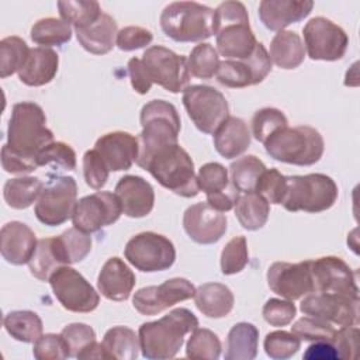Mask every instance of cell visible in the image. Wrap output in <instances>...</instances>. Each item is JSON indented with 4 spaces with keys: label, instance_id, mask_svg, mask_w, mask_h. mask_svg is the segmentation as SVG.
Wrapping results in <instances>:
<instances>
[{
    "label": "cell",
    "instance_id": "22",
    "mask_svg": "<svg viewBox=\"0 0 360 360\" xmlns=\"http://www.w3.org/2000/svg\"><path fill=\"white\" fill-rule=\"evenodd\" d=\"M110 172L131 169L138 158V136L125 131H112L101 135L94 145Z\"/></svg>",
    "mask_w": 360,
    "mask_h": 360
},
{
    "label": "cell",
    "instance_id": "34",
    "mask_svg": "<svg viewBox=\"0 0 360 360\" xmlns=\"http://www.w3.org/2000/svg\"><path fill=\"white\" fill-rule=\"evenodd\" d=\"M3 326L13 339L24 343H35L44 330L39 315L28 309L10 311L3 319Z\"/></svg>",
    "mask_w": 360,
    "mask_h": 360
},
{
    "label": "cell",
    "instance_id": "6",
    "mask_svg": "<svg viewBox=\"0 0 360 360\" xmlns=\"http://www.w3.org/2000/svg\"><path fill=\"white\" fill-rule=\"evenodd\" d=\"M263 145L274 160L297 166H311L319 162L325 150L322 135L308 125L280 128Z\"/></svg>",
    "mask_w": 360,
    "mask_h": 360
},
{
    "label": "cell",
    "instance_id": "50",
    "mask_svg": "<svg viewBox=\"0 0 360 360\" xmlns=\"http://www.w3.org/2000/svg\"><path fill=\"white\" fill-rule=\"evenodd\" d=\"M197 183L200 190H202L205 195L218 194L232 184L228 176V170L217 162H210L200 167L197 174Z\"/></svg>",
    "mask_w": 360,
    "mask_h": 360
},
{
    "label": "cell",
    "instance_id": "14",
    "mask_svg": "<svg viewBox=\"0 0 360 360\" xmlns=\"http://www.w3.org/2000/svg\"><path fill=\"white\" fill-rule=\"evenodd\" d=\"M304 48L312 60H339L345 56L349 37L342 27L325 17L311 18L302 28Z\"/></svg>",
    "mask_w": 360,
    "mask_h": 360
},
{
    "label": "cell",
    "instance_id": "2",
    "mask_svg": "<svg viewBox=\"0 0 360 360\" xmlns=\"http://www.w3.org/2000/svg\"><path fill=\"white\" fill-rule=\"evenodd\" d=\"M53 142V132L46 127V117L41 105L21 101L13 105L7 127V146L35 162L39 152Z\"/></svg>",
    "mask_w": 360,
    "mask_h": 360
},
{
    "label": "cell",
    "instance_id": "23",
    "mask_svg": "<svg viewBox=\"0 0 360 360\" xmlns=\"http://www.w3.org/2000/svg\"><path fill=\"white\" fill-rule=\"evenodd\" d=\"M122 214L129 218H143L153 210L155 191L149 181L141 176L127 174L115 186Z\"/></svg>",
    "mask_w": 360,
    "mask_h": 360
},
{
    "label": "cell",
    "instance_id": "35",
    "mask_svg": "<svg viewBox=\"0 0 360 360\" xmlns=\"http://www.w3.org/2000/svg\"><path fill=\"white\" fill-rule=\"evenodd\" d=\"M44 181L34 176H22L10 179L3 187V197L8 207L14 210H25L32 205L44 187Z\"/></svg>",
    "mask_w": 360,
    "mask_h": 360
},
{
    "label": "cell",
    "instance_id": "12",
    "mask_svg": "<svg viewBox=\"0 0 360 360\" xmlns=\"http://www.w3.org/2000/svg\"><path fill=\"white\" fill-rule=\"evenodd\" d=\"M142 62L152 82L165 90L176 94L188 87L191 75L184 55H179L162 45H153L143 52Z\"/></svg>",
    "mask_w": 360,
    "mask_h": 360
},
{
    "label": "cell",
    "instance_id": "60",
    "mask_svg": "<svg viewBox=\"0 0 360 360\" xmlns=\"http://www.w3.org/2000/svg\"><path fill=\"white\" fill-rule=\"evenodd\" d=\"M238 198H239V191L235 188L233 184H231L226 190H224L218 194L207 195V202L217 211L226 212L235 207Z\"/></svg>",
    "mask_w": 360,
    "mask_h": 360
},
{
    "label": "cell",
    "instance_id": "21",
    "mask_svg": "<svg viewBox=\"0 0 360 360\" xmlns=\"http://www.w3.org/2000/svg\"><path fill=\"white\" fill-rule=\"evenodd\" d=\"M183 228L191 240L200 245H212L225 235L228 219L224 212L201 201L184 211Z\"/></svg>",
    "mask_w": 360,
    "mask_h": 360
},
{
    "label": "cell",
    "instance_id": "62",
    "mask_svg": "<svg viewBox=\"0 0 360 360\" xmlns=\"http://www.w3.org/2000/svg\"><path fill=\"white\" fill-rule=\"evenodd\" d=\"M76 359H110L103 343H98L97 340H94L93 343H90L87 347H84Z\"/></svg>",
    "mask_w": 360,
    "mask_h": 360
},
{
    "label": "cell",
    "instance_id": "42",
    "mask_svg": "<svg viewBox=\"0 0 360 360\" xmlns=\"http://www.w3.org/2000/svg\"><path fill=\"white\" fill-rule=\"evenodd\" d=\"M187 62L191 76L198 79H211L217 75L221 60L218 51L211 44L201 42L191 49Z\"/></svg>",
    "mask_w": 360,
    "mask_h": 360
},
{
    "label": "cell",
    "instance_id": "36",
    "mask_svg": "<svg viewBox=\"0 0 360 360\" xmlns=\"http://www.w3.org/2000/svg\"><path fill=\"white\" fill-rule=\"evenodd\" d=\"M103 346L110 359L135 360L141 350L139 336L128 326H114L104 333Z\"/></svg>",
    "mask_w": 360,
    "mask_h": 360
},
{
    "label": "cell",
    "instance_id": "41",
    "mask_svg": "<svg viewBox=\"0 0 360 360\" xmlns=\"http://www.w3.org/2000/svg\"><path fill=\"white\" fill-rule=\"evenodd\" d=\"M221 340L210 329L195 328L186 345V356L195 360H217L221 356Z\"/></svg>",
    "mask_w": 360,
    "mask_h": 360
},
{
    "label": "cell",
    "instance_id": "45",
    "mask_svg": "<svg viewBox=\"0 0 360 360\" xmlns=\"http://www.w3.org/2000/svg\"><path fill=\"white\" fill-rule=\"evenodd\" d=\"M264 352L273 360H285L292 357L301 347V339L292 332L274 330L266 335Z\"/></svg>",
    "mask_w": 360,
    "mask_h": 360
},
{
    "label": "cell",
    "instance_id": "54",
    "mask_svg": "<svg viewBox=\"0 0 360 360\" xmlns=\"http://www.w3.org/2000/svg\"><path fill=\"white\" fill-rule=\"evenodd\" d=\"M60 335L69 347L70 357H77V354L84 347H87L90 343H93L96 340L94 329L82 322H75V323L66 325L62 329Z\"/></svg>",
    "mask_w": 360,
    "mask_h": 360
},
{
    "label": "cell",
    "instance_id": "3",
    "mask_svg": "<svg viewBox=\"0 0 360 360\" xmlns=\"http://www.w3.org/2000/svg\"><path fill=\"white\" fill-rule=\"evenodd\" d=\"M165 188L177 195L191 198L200 191L194 163L179 143L166 145L153 152L142 166Z\"/></svg>",
    "mask_w": 360,
    "mask_h": 360
},
{
    "label": "cell",
    "instance_id": "8",
    "mask_svg": "<svg viewBox=\"0 0 360 360\" xmlns=\"http://www.w3.org/2000/svg\"><path fill=\"white\" fill-rule=\"evenodd\" d=\"M287 188L281 205L291 212H322L333 207L338 200L335 180L323 173L285 176Z\"/></svg>",
    "mask_w": 360,
    "mask_h": 360
},
{
    "label": "cell",
    "instance_id": "30",
    "mask_svg": "<svg viewBox=\"0 0 360 360\" xmlns=\"http://www.w3.org/2000/svg\"><path fill=\"white\" fill-rule=\"evenodd\" d=\"M62 266H69V262L59 238L53 236L38 239L37 249L28 262L31 274L41 281H49L53 271Z\"/></svg>",
    "mask_w": 360,
    "mask_h": 360
},
{
    "label": "cell",
    "instance_id": "20",
    "mask_svg": "<svg viewBox=\"0 0 360 360\" xmlns=\"http://www.w3.org/2000/svg\"><path fill=\"white\" fill-rule=\"evenodd\" d=\"M267 284L274 294L290 301L314 292L311 259L298 263H273L267 270Z\"/></svg>",
    "mask_w": 360,
    "mask_h": 360
},
{
    "label": "cell",
    "instance_id": "40",
    "mask_svg": "<svg viewBox=\"0 0 360 360\" xmlns=\"http://www.w3.org/2000/svg\"><path fill=\"white\" fill-rule=\"evenodd\" d=\"M58 10L60 18L75 28L91 25L103 13L94 0H62L58 1Z\"/></svg>",
    "mask_w": 360,
    "mask_h": 360
},
{
    "label": "cell",
    "instance_id": "32",
    "mask_svg": "<svg viewBox=\"0 0 360 360\" xmlns=\"http://www.w3.org/2000/svg\"><path fill=\"white\" fill-rule=\"evenodd\" d=\"M271 63L281 69H295L305 58V48L301 37L294 31H278L270 42Z\"/></svg>",
    "mask_w": 360,
    "mask_h": 360
},
{
    "label": "cell",
    "instance_id": "57",
    "mask_svg": "<svg viewBox=\"0 0 360 360\" xmlns=\"http://www.w3.org/2000/svg\"><path fill=\"white\" fill-rule=\"evenodd\" d=\"M332 343L339 353V359H357L359 328L356 325L338 328Z\"/></svg>",
    "mask_w": 360,
    "mask_h": 360
},
{
    "label": "cell",
    "instance_id": "9",
    "mask_svg": "<svg viewBox=\"0 0 360 360\" xmlns=\"http://www.w3.org/2000/svg\"><path fill=\"white\" fill-rule=\"evenodd\" d=\"M77 204V184L70 176L49 174L35 202L37 219L48 226H58L73 217Z\"/></svg>",
    "mask_w": 360,
    "mask_h": 360
},
{
    "label": "cell",
    "instance_id": "18",
    "mask_svg": "<svg viewBox=\"0 0 360 360\" xmlns=\"http://www.w3.org/2000/svg\"><path fill=\"white\" fill-rule=\"evenodd\" d=\"M311 276L314 292H329L359 298L356 273L338 256L311 259Z\"/></svg>",
    "mask_w": 360,
    "mask_h": 360
},
{
    "label": "cell",
    "instance_id": "49",
    "mask_svg": "<svg viewBox=\"0 0 360 360\" xmlns=\"http://www.w3.org/2000/svg\"><path fill=\"white\" fill-rule=\"evenodd\" d=\"M59 242L63 248V252L68 257L69 264H75L86 259V256L91 250V236L87 232H83L77 228H69L62 232L59 236Z\"/></svg>",
    "mask_w": 360,
    "mask_h": 360
},
{
    "label": "cell",
    "instance_id": "51",
    "mask_svg": "<svg viewBox=\"0 0 360 360\" xmlns=\"http://www.w3.org/2000/svg\"><path fill=\"white\" fill-rule=\"evenodd\" d=\"M287 188L285 176L277 169H266L256 186L255 193L263 197L269 204H281Z\"/></svg>",
    "mask_w": 360,
    "mask_h": 360
},
{
    "label": "cell",
    "instance_id": "55",
    "mask_svg": "<svg viewBox=\"0 0 360 360\" xmlns=\"http://www.w3.org/2000/svg\"><path fill=\"white\" fill-rule=\"evenodd\" d=\"M297 308L290 300L270 298L266 301L262 309V315L271 326H285L295 318Z\"/></svg>",
    "mask_w": 360,
    "mask_h": 360
},
{
    "label": "cell",
    "instance_id": "53",
    "mask_svg": "<svg viewBox=\"0 0 360 360\" xmlns=\"http://www.w3.org/2000/svg\"><path fill=\"white\" fill-rule=\"evenodd\" d=\"M108 174L110 169L96 149H90L83 155V176L89 187L94 190L103 188L108 180Z\"/></svg>",
    "mask_w": 360,
    "mask_h": 360
},
{
    "label": "cell",
    "instance_id": "13",
    "mask_svg": "<svg viewBox=\"0 0 360 360\" xmlns=\"http://www.w3.org/2000/svg\"><path fill=\"white\" fill-rule=\"evenodd\" d=\"M49 284L56 300L70 312L87 314L100 304V295L94 287L70 266H62L53 271Z\"/></svg>",
    "mask_w": 360,
    "mask_h": 360
},
{
    "label": "cell",
    "instance_id": "61",
    "mask_svg": "<svg viewBox=\"0 0 360 360\" xmlns=\"http://www.w3.org/2000/svg\"><path fill=\"white\" fill-rule=\"evenodd\" d=\"M302 357L307 360H332L339 359V353L332 342H314L307 347Z\"/></svg>",
    "mask_w": 360,
    "mask_h": 360
},
{
    "label": "cell",
    "instance_id": "43",
    "mask_svg": "<svg viewBox=\"0 0 360 360\" xmlns=\"http://www.w3.org/2000/svg\"><path fill=\"white\" fill-rule=\"evenodd\" d=\"M30 48L20 37L11 35L0 41V76L3 79L18 72L22 66Z\"/></svg>",
    "mask_w": 360,
    "mask_h": 360
},
{
    "label": "cell",
    "instance_id": "4",
    "mask_svg": "<svg viewBox=\"0 0 360 360\" xmlns=\"http://www.w3.org/2000/svg\"><path fill=\"white\" fill-rule=\"evenodd\" d=\"M142 131L138 136V158L139 167L149 159V156L159 148L179 143V134L181 128L177 108L166 100H152L141 110Z\"/></svg>",
    "mask_w": 360,
    "mask_h": 360
},
{
    "label": "cell",
    "instance_id": "25",
    "mask_svg": "<svg viewBox=\"0 0 360 360\" xmlns=\"http://www.w3.org/2000/svg\"><path fill=\"white\" fill-rule=\"evenodd\" d=\"M314 8L311 0H263L259 3V18L270 31H283L290 24L309 15Z\"/></svg>",
    "mask_w": 360,
    "mask_h": 360
},
{
    "label": "cell",
    "instance_id": "7",
    "mask_svg": "<svg viewBox=\"0 0 360 360\" xmlns=\"http://www.w3.org/2000/svg\"><path fill=\"white\" fill-rule=\"evenodd\" d=\"M162 31L176 42H198L215 34V10L197 1H173L160 14Z\"/></svg>",
    "mask_w": 360,
    "mask_h": 360
},
{
    "label": "cell",
    "instance_id": "16",
    "mask_svg": "<svg viewBox=\"0 0 360 360\" xmlns=\"http://www.w3.org/2000/svg\"><path fill=\"white\" fill-rule=\"evenodd\" d=\"M121 214V202L115 193L97 191L77 201L72 222L75 228L93 233L117 222Z\"/></svg>",
    "mask_w": 360,
    "mask_h": 360
},
{
    "label": "cell",
    "instance_id": "15",
    "mask_svg": "<svg viewBox=\"0 0 360 360\" xmlns=\"http://www.w3.org/2000/svg\"><path fill=\"white\" fill-rule=\"evenodd\" d=\"M271 70V59L262 42L245 59H224L217 70V80L226 87L242 89L262 83Z\"/></svg>",
    "mask_w": 360,
    "mask_h": 360
},
{
    "label": "cell",
    "instance_id": "39",
    "mask_svg": "<svg viewBox=\"0 0 360 360\" xmlns=\"http://www.w3.org/2000/svg\"><path fill=\"white\" fill-rule=\"evenodd\" d=\"M72 38V27L62 18L46 17L38 20L31 28V39L45 48L60 46Z\"/></svg>",
    "mask_w": 360,
    "mask_h": 360
},
{
    "label": "cell",
    "instance_id": "59",
    "mask_svg": "<svg viewBox=\"0 0 360 360\" xmlns=\"http://www.w3.org/2000/svg\"><path fill=\"white\" fill-rule=\"evenodd\" d=\"M128 75H129V79H131V86L132 89L138 93V94H146L153 82L149 76V72L146 69V66L143 65L142 59L139 58H131L128 60Z\"/></svg>",
    "mask_w": 360,
    "mask_h": 360
},
{
    "label": "cell",
    "instance_id": "56",
    "mask_svg": "<svg viewBox=\"0 0 360 360\" xmlns=\"http://www.w3.org/2000/svg\"><path fill=\"white\" fill-rule=\"evenodd\" d=\"M153 39V35L149 30L139 25H128L118 31L115 45L121 51H135L149 45Z\"/></svg>",
    "mask_w": 360,
    "mask_h": 360
},
{
    "label": "cell",
    "instance_id": "38",
    "mask_svg": "<svg viewBox=\"0 0 360 360\" xmlns=\"http://www.w3.org/2000/svg\"><path fill=\"white\" fill-rule=\"evenodd\" d=\"M266 169V165L257 156L245 155L231 163V183L239 193H255L257 181Z\"/></svg>",
    "mask_w": 360,
    "mask_h": 360
},
{
    "label": "cell",
    "instance_id": "27",
    "mask_svg": "<svg viewBox=\"0 0 360 360\" xmlns=\"http://www.w3.org/2000/svg\"><path fill=\"white\" fill-rule=\"evenodd\" d=\"M58 53L52 48L37 46L30 48V52L17 73L24 84L38 87L52 82L58 73Z\"/></svg>",
    "mask_w": 360,
    "mask_h": 360
},
{
    "label": "cell",
    "instance_id": "19",
    "mask_svg": "<svg viewBox=\"0 0 360 360\" xmlns=\"http://www.w3.org/2000/svg\"><path fill=\"white\" fill-rule=\"evenodd\" d=\"M195 287L183 277H174L159 285L139 288L132 297V305L141 315H158L180 301L194 298Z\"/></svg>",
    "mask_w": 360,
    "mask_h": 360
},
{
    "label": "cell",
    "instance_id": "24",
    "mask_svg": "<svg viewBox=\"0 0 360 360\" xmlns=\"http://www.w3.org/2000/svg\"><path fill=\"white\" fill-rule=\"evenodd\" d=\"M37 243L34 231L24 222L11 221L1 226L0 252L3 259L10 264H28L37 249Z\"/></svg>",
    "mask_w": 360,
    "mask_h": 360
},
{
    "label": "cell",
    "instance_id": "26",
    "mask_svg": "<svg viewBox=\"0 0 360 360\" xmlns=\"http://www.w3.org/2000/svg\"><path fill=\"white\" fill-rule=\"evenodd\" d=\"M136 283L134 271L127 263L114 256L101 267L97 277V288L103 297L111 301H125L129 298Z\"/></svg>",
    "mask_w": 360,
    "mask_h": 360
},
{
    "label": "cell",
    "instance_id": "28",
    "mask_svg": "<svg viewBox=\"0 0 360 360\" xmlns=\"http://www.w3.org/2000/svg\"><path fill=\"white\" fill-rule=\"evenodd\" d=\"M250 138L248 124L242 118L229 115L214 132V146L222 158L235 159L248 150Z\"/></svg>",
    "mask_w": 360,
    "mask_h": 360
},
{
    "label": "cell",
    "instance_id": "58",
    "mask_svg": "<svg viewBox=\"0 0 360 360\" xmlns=\"http://www.w3.org/2000/svg\"><path fill=\"white\" fill-rule=\"evenodd\" d=\"M1 166L7 173L25 174L34 172L38 165L15 152H13L6 143L1 148Z\"/></svg>",
    "mask_w": 360,
    "mask_h": 360
},
{
    "label": "cell",
    "instance_id": "29",
    "mask_svg": "<svg viewBox=\"0 0 360 360\" xmlns=\"http://www.w3.org/2000/svg\"><path fill=\"white\" fill-rule=\"evenodd\" d=\"M75 34L83 49L94 55H105L114 48L118 30L115 20L110 14L101 13L91 25L75 28Z\"/></svg>",
    "mask_w": 360,
    "mask_h": 360
},
{
    "label": "cell",
    "instance_id": "33",
    "mask_svg": "<svg viewBox=\"0 0 360 360\" xmlns=\"http://www.w3.org/2000/svg\"><path fill=\"white\" fill-rule=\"evenodd\" d=\"M259 329L249 322L235 323L226 338V360H253L257 356Z\"/></svg>",
    "mask_w": 360,
    "mask_h": 360
},
{
    "label": "cell",
    "instance_id": "10",
    "mask_svg": "<svg viewBox=\"0 0 360 360\" xmlns=\"http://www.w3.org/2000/svg\"><path fill=\"white\" fill-rule=\"evenodd\" d=\"M181 100L188 118L202 134H214L229 117V105L225 96L211 86H188L184 89Z\"/></svg>",
    "mask_w": 360,
    "mask_h": 360
},
{
    "label": "cell",
    "instance_id": "52",
    "mask_svg": "<svg viewBox=\"0 0 360 360\" xmlns=\"http://www.w3.org/2000/svg\"><path fill=\"white\" fill-rule=\"evenodd\" d=\"M32 354L37 360H63L70 357L69 347L60 333L42 335L34 343Z\"/></svg>",
    "mask_w": 360,
    "mask_h": 360
},
{
    "label": "cell",
    "instance_id": "11",
    "mask_svg": "<svg viewBox=\"0 0 360 360\" xmlns=\"http://www.w3.org/2000/svg\"><path fill=\"white\" fill-rule=\"evenodd\" d=\"M124 256L136 270L155 273L173 266L176 249L169 238L148 231L132 236L127 242Z\"/></svg>",
    "mask_w": 360,
    "mask_h": 360
},
{
    "label": "cell",
    "instance_id": "1",
    "mask_svg": "<svg viewBox=\"0 0 360 360\" xmlns=\"http://www.w3.org/2000/svg\"><path fill=\"white\" fill-rule=\"evenodd\" d=\"M198 328L197 316L187 308H176L158 321L139 326L142 356L150 360L173 359L184 343V336Z\"/></svg>",
    "mask_w": 360,
    "mask_h": 360
},
{
    "label": "cell",
    "instance_id": "31",
    "mask_svg": "<svg viewBox=\"0 0 360 360\" xmlns=\"http://www.w3.org/2000/svg\"><path fill=\"white\" fill-rule=\"evenodd\" d=\"M194 302L198 311L208 318H224L233 308V294L231 288L221 283H205L195 288Z\"/></svg>",
    "mask_w": 360,
    "mask_h": 360
},
{
    "label": "cell",
    "instance_id": "37",
    "mask_svg": "<svg viewBox=\"0 0 360 360\" xmlns=\"http://www.w3.org/2000/svg\"><path fill=\"white\" fill-rule=\"evenodd\" d=\"M270 204L256 193L239 195L235 204V215L242 228L257 231L263 228L269 219Z\"/></svg>",
    "mask_w": 360,
    "mask_h": 360
},
{
    "label": "cell",
    "instance_id": "46",
    "mask_svg": "<svg viewBox=\"0 0 360 360\" xmlns=\"http://www.w3.org/2000/svg\"><path fill=\"white\" fill-rule=\"evenodd\" d=\"M291 332L307 342H332L336 333V328L322 319L314 316H302L292 326Z\"/></svg>",
    "mask_w": 360,
    "mask_h": 360
},
{
    "label": "cell",
    "instance_id": "5",
    "mask_svg": "<svg viewBox=\"0 0 360 360\" xmlns=\"http://www.w3.org/2000/svg\"><path fill=\"white\" fill-rule=\"evenodd\" d=\"M215 35L217 49L225 59H245L257 45L248 10L240 1H224L215 8Z\"/></svg>",
    "mask_w": 360,
    "mask_h": 360
},
{
    "label": "cell",
    "instance_id": "44",
    "mask_svg": "<svg viewBox=\"0 0 360 360\" xmlns=\"http://www.w3.org/2000/svg\"><path fill=\"white\" fill-rule=\"evenodd\" d=\"M288 125L284 112L274 107H264L255 112L252 118V135L256 141L264 143V141L277 129Z\"/></svg>",
    "mask_w": 360,
    "mask_h": 360
},
{
    "label": "cell",
    "instance_id": "48",
    "mask_svg": "<svg viewBox=\"0 0 360 360\" xmlns=\"http://www.w3.org/2000/svg\"><path fill=\"white\" fill-rule=\"evenodd\" d=\"M249 262L248 242L245 236L232 238L221 252V271L225 276H232L242 271Z\"/></svg>",
    "mask_w": 360,
    "mask_h": 360
},
{
    "label": "cell",
    "instance_id": "17",
    "mask_svg": "<svg viewBox=\"0 0 360 360\" xmlns=\"http://www.w3.org/2000/svg\"><path fill=\"white\" fill-rule=\"evenodd\" d=\"M359 298L329 292H311L300 304L304 315L322 319L335 328L357 325Z\"/></svg>",
    "mask_w": 360,
    "mask_h": 360
},
{
    "label": "cell",
    "instance_id": "47",
    "mask_svg": "<svg viewBox=\"0 0 360 360\" xmlns=\"http://www.w3.org/2000/svg\"><path fill=\"white\" fill-rule=\"evenodd\" d=\"M37 162H38V167L53 166L55 169H59V170H75L76 152L70 145L60 141H53L39 152Z\"/></svg>",
    "mask_w": 360,
    "mask_h": 360
}]
</instances>
